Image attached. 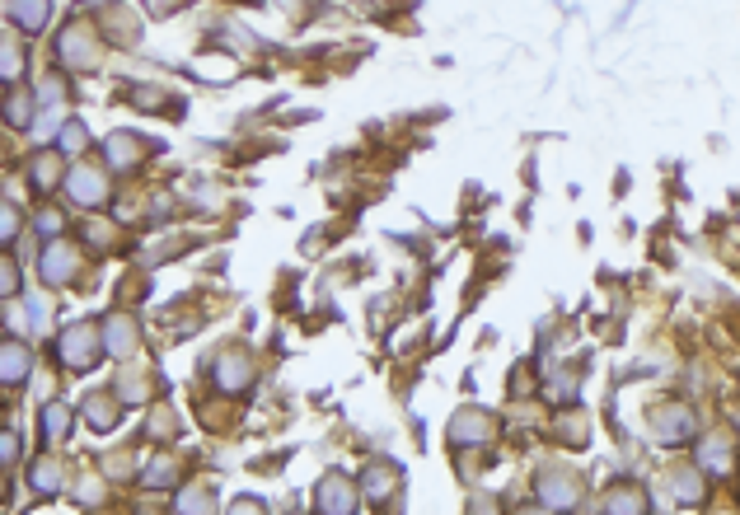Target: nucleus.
<instances>
[{
  "label": "nucleus",
  "instance_id": "f257e3e1",
  "mask_svg": "<svg viewBox=\"0 0 740 515\" xmlns=\"http://www.w3.org/2000/svg\"><path fill=\"white\" fill-rule=\"evenodd\" d=\"M61 361L71 365V371H90L98 361V338H94L90 324H75V328L61 333Z\"/></svg>",
  "mask_w": 740,
  "mask_h": 515
},
{
  "label": "nucleus",
  "instance_id": "f03ea898",
  "mask_svg": "<svg viewBox=\"0 0 740 515\" xmlns=\"http://www.w3.org/2000/svg\"><path fill=\"white\" fill-rule=\"evenodd\" d=\"M539 496H544V506H553V511H572L581 502V488H577V478H567V473H544L539 478Z\"/></svg>",
  "mask_w": 740,
  "mask_h": 515
},
{
  "label": "nucleus",
  "instance_id": "7ed1b4c3",
  "mask_svg": "<svg viewBox=\"0 0 740 515\" xmlns=\"http://www.w3.org/2000/svg\"><path fill=\"white\" fill-rule=\"evenodd\" d=\"M319 511L323 515H352L356 511V492H352V483L347 478H323L319 483Z\"/></svg>",
  "mask_w": 740,
  "mask_h": 515
},
{
  "label": "nucleus",
  "instance_id": "20e7f679",
  "mask_svg": "<svg viewBox=\"0 0 740 515\" xmlns=\"http://www.w3.org/2000/svg\"><path fill=\"white\" fill-rule=\"evenodd\" d=\"M66 192L75 197V202H85V207H98L108 197V183L98 169H75L71 178H66Z\"/></svg>",
  "mask_w": 740,
  "mask_h": 515
},
{
  "label": "nucleus",
  "instance_id": "39448f33",
  "mask_svg": "<svg viewBox=\"0 0 740 515\" xmlns=\"http://www.w3.org/2000/svg\"><path fill=\"white\" fill-rule=\"evenodd\" d=\"M33 371V352L24 342H0V385H19Z\"/></svg>",
  "mask_w": 740,
  "mask_h": 515
},
{
  "label": "nucleus",
  "instance_id": "423d86ee",
  "mask_svg": "<svg viewBox=\"0 0 740 515\" xmlns=\"http://www.w3.org/2000/svg\"><path fill=\"white\" fill-rule=\"evenodd\" d=\"M71 272H75V248L71 244H47V254H43V277L52 281V286H66L71 281Z\"/></svg>",
  "mask_w": 740,
  "mask_h": 515
},
{
  "label": "nucleus",
  "instance_id": "0eeeda50",
  "mask_svg": "<svg viewBox=\"0 0 740 515\" xmlns=\"http://www.w3.org/2000/svg\"><path fill=\"white\" fill-rule=\"evenodd\" d=\"M492 436V422L483 417V412H459V417L450 422V441L455 445H483Z\"/></svg>",
  "mask_w": 740,
  "mask_h": 515
},
{
  "label": "nucleus",
  "instance_id": "6e6552de",
  "mask_svg": "<svg viewBox=\"0 0 740 515\" xmlns=\"http://www.w3.org/2000/svg\"><path fill=\"white\" fill-rule=\"evenodd\" d=\"M656 436H661V441L694 436V412H689V408H661V412H656Z\"/></svg>",
  "mask_w": 740,
  "mask_h": 515
},
{
  "label": "nucleus",
  "instance_id": "1a4fd4ad",
  "mask_svg": "<svg viewBox=\"0 0 740 515\" xmlns=\"http://www.w3.org/2000/svg\"><path fill=\"white\" fill-rule=\"evenodd\" d=\"M52 14V0H10V20L19 24L24 33H38Z\"/></svg>",
  "mask_w": 740,
  "mask_h": 515
},
{
  "label": "nucleus",
  "instance_id": "9d476101",
  "mask_svg": "<svg viewBox=\"0 0 740 515\" xmlns=\"http://www.w3.org/2000/svg\"><path fill=\"white\" fill-rule=\"evenodd\" d=\"M604 515H647V492L643 488H614L604 496Z\"/></svg>",
  "mask_w": 740,
  "mask_h": 515
},
{
  "label": "nucleus",
  "instance_id": "9b49d317",
  "mask_svg": "<svg viewBox=\"0 0 740 515\" xmlns=\"http://www.w3.org/2000/svg\"><path fill=\"white\" fill-rule=\"evenodd\" d=\"M104 347H108L113 356H127L131 347H136V328H131V319H122V314H118V319H108L104 324Z\"/></svg>",
  "mask_w": 740,
  "mask_h": 515
},
{
  "label": "nucleus",
  "instance_id": "f8f14e48",
  "mask_svg": "<svg viewBox=\"0 0 740 515\" xmlns=\"http://www.w3.org/2000/svg\"><path fill=\"white\" fill-rule=\"evenodd\" d=\"M393 488H399V469H389V464L366 469V496H370V502H389Z\"/></svg>",
  "mask_w": 740,
  "mask_h": 515
},
{
  "label": "nucleus",
  "instance_id": "ddd939ff",
  "mask_svg": "<svg viewBox=\"0 0 740 515\" xmlns=\"http://www.w3.org/2000/svg\"><path fill=\"white\" fill-rule=\"evenodd\" d=\"M698 464H703V469H708V473H727L731 469V445L727 441H703L698 445Z\"/></svg>",
  "mask_w": 740,
  "mask_h": 515
},
{
  "label": "nucleus",
  "instance_id": "4468645a",
  "mask_svg": "<svg viewBox=\"0 0 740 515\" xmlns=\"http://www.w3.org/2000/svg\"><path fill=\"white\" fill-rule=\"evenodd\" d=\"M85 408H90V426H94V431H108L113 422H118V403H113L108 394H90Z\"/></svg>",
  "mask_w": 740,
  "mask_h": 515
},
{
  "label": "nucleus",
  "instance_id": "2eb2a0df",
  "mask_svg": "<svg viewBox=\"0 0 740 515\" xmlns=\"http://www.w3.org/2000/svg\"><path fill=\"white\" fill-rule=\"evenodd\" d=\"M104 151H108V164H113V169H127V164H136V141H131L127 137V131H118V137H108V145H104Z\"/></svg>",
  "mask_w": 740,
  "mask_h": 515
},
{
  "label": "nucleus",
  "instance_id": "dca6fc26",
  "mask_svg": "<svg viewBox=\"0 0 740 515\" xmlns=\"http://www.w3.org/2000/svg\"><path fill=\"white\" fill-rule=\"evenodd\" d=\"M5 122H10V127H28V122H33V94H28V90H14V94L5 98Z\"/></svg>",
  "mask_w": 740,
  "mask_h": 515
},
{
  "label": "nucleus",
  "instance_id": "f3484780",
  "mask_svg": "<svg viewBox=\"0 0 740 515\" xmlns=\"http://www.w3.org/2000/svg\"><path fill=\"white\" fill-rule=\"evenodd\" d=\"M19 75H24V52H19L10 38H0V80H5V85H14Z\"/></svg>",
  "mask_w": 740,
  "mask_h": 515
},
{
  "label": "nucleus",
  "instance_id": "a211bd4d",
  "mask_svg": "<svg viewBox=\"0 0 740 515\" xmlns=\"http://www.w3.org/2000/svg\"><path fill=\"white\" fill-rule=\"evenodd\" d=\"M216 379H221L225 389H244V385H249V361H244V356H225Z\"/></svg>",
  "mask_w": 740,
  "mask_h": 515
},
{
  "label": "nucleus",
  "instance_id": "6ab92c4d",
  "mask_svg": "<svg viewBox=\"0 0 740 515\" xmlns=\"http://www.w3.org/2000/svg\"><path fill=\"white\" fill-rule=\"evenodd\" d=\"M61 57H66V61H80V66L94 61V43L85 38V28H71V38L61 43Z\"/></svg>",
  "mask_w": 740,
  "mask_h": 515
},
{
  "label": "nucleus",
  "instance_id": "aec40b11",
  "mask_svg": "<svg viewBox=\"0 0 740 515\" xmlns=\"http://www.w3.org/2000/svg\"><path fill=\"white\" fill-rule=\"evenodd\" d=\"M85 141H90L85 122H66V127H61V137H57V145H61L66 155H80V151H85Z\"/></svg>",
  "mask_w": 740,
  "mask_h": 515
},
{
  "label": "nucleus",
  "instance_id": "412c9836",
  "mask_svg": "<svg viewBox=\"0 0 740 515\" xmlns=\"http://www.w3.org/2000/svg\"><path fill=\"white\" fill-rule=\"evenodd\" d=\"M183 511L188 515H211V492L206 488H188L183 492Z\"/></svg>",
  "mask_w": 740,
  "mask_h": 515
},
{
  "label": "nucleus",
  "instance_id": "4be33fe9",
  "mask_svg": "<svg viewBox=\"0 0 740 515\" xmlns=\"http://www.w3.org/2000/svg\"><path fill=\"white\" fill-rule=\"evenodd\" d=\"M66 422H71V412H66V408H57V403H52V408H47V412H43V426H47V441H57V436H61V431H66Z\"/></svg>",
  "mask_w": 740,
  "mask_h": 515
},
{
  "label": "nucleus",
  "instance_id": "5701e85b",
  "mask_svg": "<svg viewBox=\"0 0 740 515\" xmlns=\"http://www.w3.org/2000/svg\"><path fill=\"white\" fill-rule=\"evenodd\" d=\"M14 235H19V211L10 202H0V244H10Z\"/></svg>",
  "mask_w": 740,
  "mask_h": 515
},
{
  "label": "nucleus",
  "instance_id": "b1692460",
  "mask_svg": "<svg viewBox=\"0 0 740 515\" xmlns=\"http://www.w3.org/2000/svg\"><path fill=\"white\" fill-rule=\"evenodd\" d=\"M14 291H19V268H14L10 258H0V300L14 295Z\"/></svg>",
  "mask_w": 740,
  "mask_h": 515
},
{
  "label": "nucleus",
  "instance_id": "393cba45",
  "mask_svg": "<svg viewBox=\"0 0 740 515\" xmlns=\"http://www.w3.org/2000/svg\"><path fill=\"white\" fill-rule=\"evenodd\" d=\"M57 478H61V473H57V464H52V459H43V464H38V492H43V496H47V492H57Z\"/></svg>",
  "mask_w": 740,
  "mask_h": 515
},
{
  "label": "nucleus",
  "instance_id": "a878e982",
  "mask_svg": "<svg viewBox=\"0 0 740 515\" xmlns=\"http://www.w3.org/2000/svg\"><path fill=\"white\" fill-rule=\"evenodd\" d=\"M19 459V445H14V436H0V464H14Z\"/></svg>",
  "mask_w": 740,
  "mask_h": 515
},
{
  "label": "nucleus",
  "instance_id": "bb28decb",
  "mask_svg": "<svg viewBox=\"0 0 740 515\" xmlns=\"http://www.w3.org/2000/svg\"><path fill=\"white\" fill-rule=\"evenodd\" d=\"M230 515H262V502H253V496H244V502L230 506Z\"/></svg>",
  "mask_w": 740,
  "mask_h": 515
},
{
  "label": "nucleus",
  "instance_id": "cd10ccee",
  "mask_svg": "<svg viewBox=\"0 0 740 515\" xmlns=\"http://www.w3.org/2000/svg\"><path fill=\"white\" fill-rule=\"evenodd\" d=\"M38 225L47 230V235H57V230H61V215H57V211H43V215H38Z\"/></svg>",
  "mask_w": 740,
  "mask_h": 515
},
{
  "label": "nucleus",
  "instance_id": "c85d7f7f",
  "mask_svg": "<svg viewBox=\"0 0 740 515\" xmlns=\"http://www.w3.org/2000/svg\"><path fill=\"white\" fill-rule=\"evenodd\" d=\"M469 515H497V502H492V496H483V502L469 506Z\"/></svg>",
  "mask_w": 740,
  "mask_h": 515
},
{
  "label": "nucleus",
  "instance_id": "c756f323",
  "mask_svg": "<svg viewBox=\"0 0 740 515\" xmlns=\"http://www.w3.org/2000/svg\"><path fill=\"white\" fill-rule=\"evenodd\" d=\"M85 5H104V0H85Z\"/></svg>",
  "mask_w": 740,
  "mask_h": 515
},
{
  "label": "nucleus",
  "instance_id": "7c9ffc66",
  "mask_svg": "<svg viewBox=\"0 0 740 515\" xmlns=\"http://www.w3.org/2000/svg\"><path fill=\"white\" fill-rule=\"evenodd\" d=\"M525 515H544V511H525Z\"/></svg>",
  "mask_w": 740,
  "mask_h": 515
}]
</instances>
